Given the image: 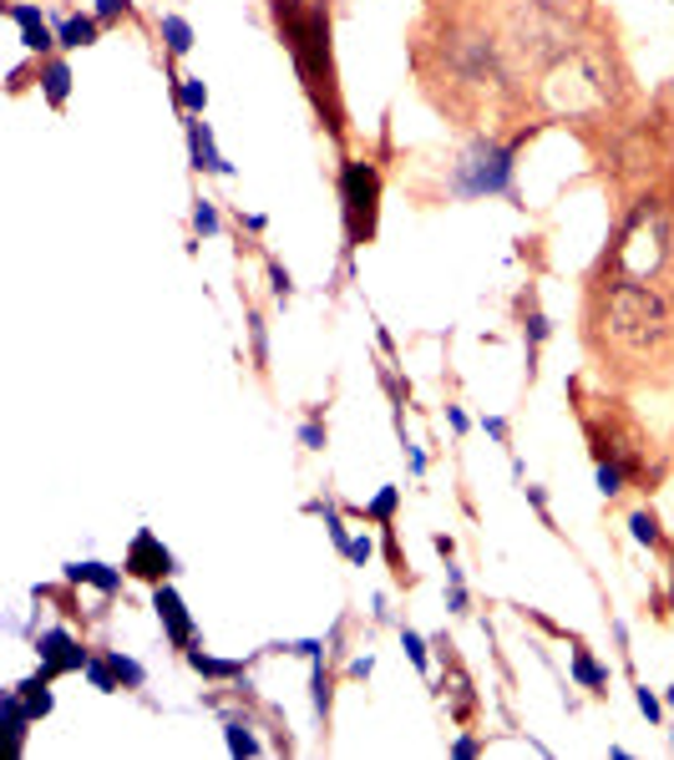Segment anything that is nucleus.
<instances>
[{
	"mask_svg": "<svg viewBox=\"0 0 674 760\" xmlns=\"http://www.w3.org/2000/svg\"><path fill=\"white\" fill-rule=\"evenodd\" d=\"M598 325L609 330V345L619 356L639 360V365L674 356V299L649 280L609 284Z\"/></svg>",
	"mask_w": 674,
	"mask_h": 760,
	"instance_id": "obj_1",
	"label": "nucleus"
},
{
	"mask_svg": "<svg viewBox=\"0 0 674 760\" xmlns=\"http://www.w3.org/2000/svg\"><path fill=\"white\" fill-rule=\"evenodd\" d=\"M613 102L609 62L588 47H568L537 77V107L548 117H594Z\"/></svg>",
	"mask_w": 674,
	"mask_h": 760,
	"instance_id": "obj_2",
	"label": "nucleus"
},
{
	"mask_svg": "<svg viewBox=\"0 0 674 760\" xmlns=\"http://www.w3.org/2000/svg\"><path fill=\"white\" fill-rule=\"evenodd\" d=\"M280 21H284V47L295 56L299 77L310 87L314 107L325 112V96H335V62H329V16L320 5H295L280 0Z\"/></svg>",
	"mask_w": 674,
	"mask_h": 760,
	"instance_id": "obj_3",
	"label": "nucleus"
},
{
	"mask_svg": "<svg viewBox=\"0 0 674 760\" xmlns=\"http://www.w3.org/2000/svg\"><path fill=\"white\" fill-rule=\"evenodd\" d=\"M670 223H664V214H659V203H644V208H634L624 223V233H619V244H613V265H619V274L624 280H654L659 269H664V259H670Z\"/></svg>",
	"mask_w": 674,
	"mask_h": 760,
	"instance_id": "obj_4",
	"label": "nucleus"
},
{
	"mask_svg": "<svg viewBox=\"0 0 674 760\" xmlns=\"http://www.w3.org/2000/svg\"><path fill=\"white\" fill-rule=\"evenodd\" d=\"M513 157L518 142H492L471 138L462 157L452 163V198H497L513 188Z\"/></svg>",
	"mask_w": 674,
	"mask_h": 760,
	"instance_id": "obj_5",
	"label": "nucleus"
},
{
	"mask_svg": "<svg viewBox=\"0 0 674 760\" xmlns=\"http://www.w3.org/2000/svg\"><path fill=\"white\" fill-rule=\"evenodd\" d=\"M340 218H346V244L365 248L380 223V172L376 163H346L340 168Z\"/></svg>",
	"mask_w": 674,
	"mask_h": 760,
	"instance_id": "obj_6",
	"label": "nucleus"
},
{
	"mask_svg": "<svg viewBox=\"0 0 674 760\" xmlns=\"http://www.w3.org/2000/svg\"><path fill=\"white\" fill-rule=\"evenodd\" d=\"M127 578H142V583H168V578L178 574V558L163 548V538H157L153 528H142L132 543H127V558H122Z\"/></svg>",
	"mask_w": 674,
	"mask_h": 760,
	"instance_id": "obj_7",
	"label": "nucleus"
},
{
	"mask_svg": "<svg viewBox=\"0 0 674 760\" xmlns=\"http://www.w3.org/2000/svg\"><path fill=\"white\" fill-rule=\"evenodd\" d=\"M153 614H157V623L168 629V644H173V649L189 654L193 644H198L193 614H189V604H183V593H178L173 583H157V589H153Z\"/></svg>",
	"mask_w": 674,
	"mask_h": 760,
	"instance_id": "obj_8",
	"label": "nucleus"
},
{
	"mask_svg": "<svg viewBox=\"0 0 674 760\" xmlns=\"http://www.w3.org/2000/svg\"><path fill=\"white\" fill-rule=\"evenodd\" d=\"M36 654H41V669H47L51 680L56 674H77V669H87V644H77V639L66 634V629H47V634L36 639Z\"/></svg>",
	"mask_w": 674,
	"mask_h": 760,
	"instance_id": "obj_9",
	"label": "nucleus"
},
{
	"mask_svg": "<svg viewBox=\"0 0 674 760\" xmlns=\"http://www.w3.org/2000/svg\"><path fill=\"white\" fill-rule=\"evenodd\" d=\"M189 153H193V168L198 172H213V178H234V163L219 153V142H213V127L204 117H193L189 112Z\"/></svg>",
	"mask_w": 674,
	"mask_h": 760,
	"instance_id": "obj_10",
	"label": "nucleus"
},
{
	"mask_svg": "<svg viewBox=\"0 0 674 760\" xmlns=\"http://www.w3.org/2000/svg\"><path fill=\"white\" fill-rule=\"evenodd\" d=\"M5 16L21 26V47L36 51V56H51V47H56V26H47V21H41V5H26V0H16V5H5Z\"/></svg>",
	"mask_w": 674,
	"mask_h": 760,
	"instance_id": "obj_11",
	"label": "nucleus"
},
{
	"mask_svg": "<svg viewBox=\"0 0 674 760\" xmlns=\"http://www.w3.org/2000/svg\"><path fill=\"white\" fill-rule=\"evenodd\" d=\"M41 92H47L51 107H66V96H72V66H66V56H41Z\"/></svg>",
	"mask_w": 674,
	"mask_h": 760,
	"instance_id": "obj_12",
	"label": "nucleus"
},
{
	"mask_svg": "<svg viewBox=\"0 0 674 760\" xmlns=\"http://www.w3.org/2000/svg\"><path fill=\"white\" fill-rule=\"evenodd\" d=\"M122 578H127V568H107V563H72L66 568V583H92L102 593H117Z\"/></svg>",
	"mask_w": 674,
	"mask_h": 760,
	"instance_id": "obj_13",
	"label": "nucleus"
},
{
	"mask_svg": "<svg viewBox=\"0 0 674 760\" xmlns=\"http://www.w3.org/2000/svg\"><path fill=\"white\" fill-rule=\"evenodd\" d=\"M183 659H189V665L198 669V674H204V680H213V684L244 680V665H238V659H219V654H204V649H198V644H193V649L183 654Z\"/></svg>",
	"mask_w": 674,
	"mask_h": 760,
	"instance_id": "obj_14",
	"label": "nucleus"
},
{
	"mask_svg": "<svg viewBox=\"0 0 674 760\" xmlns=\"http://www.w3.org/2000/svg\"><path fill=\"white\" fill-rule=\"evenodd\" d=\"M96 31H102V21L96 16H66L56 21V47L62 51H81V47H92Z\"/></svg>",
	"mask_w": 674,
	"mask_h": 760,
	"instance_id": "obj_15",
	"label": "nucleus"
},
{
	"mask_svg": "<svg viewBox=\"0 0 674 760\" xmlns=\"http://www.w3.org/2000/svg\"><path fill=\"white\" fill-rule=\"evenodd\" d=\"M21 699H26V710H31V720H47L51 710H56V695H51V674L47 669H36L26 684H16Z\"/></svg>",
	"mask_w": 674,
	"mask_h": 760,
	"instance_id": "obj_16",
	"label": "nucleus"
},
{
	"mask_svg": "<svg viewBox=\"0 0 674 760\" xmlns=\"http://www.w3.org/2000/svg\"><path fill=\"white\" fill-rule=\"evenodd\" d=\"M223 740H229V756H238V760H249V756H259V750H264L244 714H229V720H223Z\"/></svg>",
	"mask_w": 674,
	"mask_h": 760,
	"instance_id": "obj_17",
	"label": "nucleus"
},
{
	"mask_svg": "<svg viewBox=\"0 0 674 760\" xmlns=\"http://www.w3.org/2000/svg\"><path fill=\"white\" fill-rule=\"evenodd\" d=\"M310 699H314V720L329 725V669H325V659H310Z\"/></svg>",
	"mask_w": 674,
	"mask_h": 760,
	"instance_id": "obj_18",
	"label": "nucleus"
},
{
	"mask_svg": "<svg viewBox=\"0 0 674 760\" xmlns=\"http://www.w3.org/2000/svg\"><path fill=\"white\" fill-rule=\"evenodd\" d=\"M157 31H163V41H168V56H189L193 51V26L183 16H163L157 21Z\"/></svg>",
	"mask_w": 674,
	"mask_h": 760,
	"instance_id": "obj_19",
	"label": "nucleus"
},
{
	"mask_svg": "<svg viewBox=\"0 0 674 760\" xmlns=\"http://www.w3.org/2000/svg\"><path fill=\"white\" fill-rule=\"evenodd\" d=\"M573 680H579L583 690H604V684H609V669L594 665L588 649H573Z\"/></svg>",
	"mask_w": 674,
	"mask_h": 760,
	"instance_id": "obj_20",
	"label": "nucleus"
},
{
	"mask_svg": "<svg viewBox=\"0 0 674 760\" xmlns=\"http://www.w3.org/2000/svg\"><path fill=\"white\" fill-rule=\"evenodd\" d=\"M178 107L193 112V117H204V107H208V87H204V77H178Z\"/></svg>",
	"mask_w": 674,
	"mask_h": 760,
	"instance_id": "obj_21",
	"label": "nucleus"
},
{
	"mask_svg": "<svg viewBox=\"0 0 674 760\" xmlns=\"http://www.w3.org/2000/svg\"><path fill=\"white\" fill-rule=\"evenodd\" d=\"M396 507H401V487H380L376 502L365 507V517H371V523H380V528H391V523H396Z\"/></svg>",
	"mask_w": 674,
	"mask_h": 760,
	"instance_id": "obj_22",
	"label": "nucleus"
},
{
	"mask_svg": "<svg viewBox=\"0 0 674 760\" xmlns=\"http://www.w3.org/2000/svg\"><path fill=\"white\" fill-rule=\"evenodd\" d=\"M87 680H92V690H102V695H117L122 690V680H117V669H112V659L102 654V659H87V669H81Z\"/></svg>",
	"mask_w": 674,
	"mask_h": 760,
	"instance_id": "obj_23",
	"label": "nucleus"
},
{
	"mask_svg": "<svg viewBox=\"0 0 674 760\" xmlns=\"http://www.w3.org/2000/svg\"><path fill=\"white\" fill-rule=\"evenodd\" d=\"M107 659H112V669H117V680L127 684V690H142L147 684V669L132 659V654H122V649H107Z\"/></svg>",
	"mask_w": 674,
	"mask_h": 760,
	"instance_id": "obj_24",
	"label": "nucleus"
},
{
	"mask_svg": "<svg viewBox=\"0 0 674 760\" xmlns=\"http://www.w3.org/2000/svg\"><path fill=\"white\" fill-rule=\"evenodd\" d=\"M193 229L204 233V239H213V233L223 229V218H219V208H213V198H198V203H193Z\"/></svg>",
	"mask_w": 674,
	"mask_h": 760,
	"instance_id": "obj_25",
	"label": "nucleus"
},
{
	"mask_svg": "<svg viewBox=\"0 0 674 760\" xmlns=\"http://www.w3.org/2000/svg\"><path fill=\"white\" fill-rule=\"evenodd\" d=\"M624 477H628V472H624L619 462H598V492L609 497V502L624 492Z\"/></svg>",
	"mask_w": 674,
	"mask_h": 760,
	"instance_id": "obj_26",
	"label": "nucleus"
},
{
	"mask_svg": "<svg viewBox=\"0 0 674 760\" xmlns=\"http://www.w3.org/2000/svg\"><path fill=\"white\" fill-rule=\"evenodd\" d=\"M401 649H406V659H411V665H416V669H422V674H426V669H431V654H426V639L416 634V629H401Z\"/></svg>",
	"mask_w": 674,
	"mask_h": 760,
	"instance_id": "obj_27",
	"label": "nucleus"
},
{
	"mask_svg": "<svg viewBox=\"0 0 674 760\" xmlns=\"http://www.w3.org/2000/svg\"><path fill=\"white\" fill-rule=\"evenodd\" d=\"M628 528H634V538H639V543L659 548V523H654V513H649V507H639V513L628 517Z\"/></svg>",
	"mask_w": 674,
	"mask_h": 760,
	"instance_id": "obj_28",
	"label": "nucleus"
},
{
	"mask_svg": "<svg viewBox=\"0 0 674 760\" xmlns=\"http://www.w3.org/2000/svg\"><path fill=\"white\" fill-rule=\"evenodd\" d=\"M543 11H553V16H563V21H583L588 16V0H537Z\"/></svg>",
	"mask_w": 674,
	"mask_h": 760,
	"instance_id": "obj_29",
	"label": "nucleus"
},
{
	"mask_svg": "<svg viewBox=\"0 0 674 760\" xmlns=\"http://www.w3.org/2000/svg\"><path fill=\"white\" fill-rule=\"evenodd\" d=\"M269 289H274V295H280V299H289V295H295V280H289V269H284L280 259H269Z\"/></svg>",
	"mask_w": 674,
	"mask_h": 760,
	"instance_id": "obj_30",
	"label": "nucleus"
},
{
	"mask_svg": "<svg viewBox=\"0 0 674 760\" xmlns=\"http://www.w3.org/2000/svg\"><path fill=\"white\" fill-rule=\"evenodd\" d=\"M249 335H254V365L264 371L269 365V340H264V320H259V314H249Z\"/></svg>",
	"mask_w": 674,
	"mask_h": 760,
	"instance_id": "obj_31",
	"label": "nucleus"
},
{
	"mask_svg": "<svg viewBox=\"0 0 674 760\" xmlns=\"http://www.w3.org/2000/svg\"><path fill=\"white\" fill-rule=\"evenodd\" d=\"M299 441H304V451H325V426H320V416H310L299 426Z\"/></svg>",
	"mask_w": 674,
	"mask_h": 760,
	"instance_id": "obj_32",
	"label": "nucleus"
},
{
	"mask_svg": "<svg viewBox=\"0 0 674 760\" xmlns=\"http://www.w3.org/2000/svg\"><path fill=\"white\" fill-rule=\"evenodd\" d=\"M634 699H639L644 720H659V714H664V699H659L654 690H649V684H639V690H634Z\"/></svg>",
	"mask_w": 674,
	"mask_h": 760,
	"instance_id": "obj_33",
	"label": "nucleus"
},
{
	"mask_svg": "<svg viewBox=\"0 0 674 760\" xmlns=\"http://www.w3.org/2000/svg\"><path fill=\"white\" fill-rule=\"evenodd\" d=\"M452 756H456V760H477V756H482V740H477V735H456V740H452Z\"/></svg>",
	"mask_w": 674,
	"mask_h": 760,
	"instance_id": "obj_34",
	"label": "nucleus"
},
{
	"mask_svg": "<svg viewBox=\"0 0 674 760\" xmlns=\"http://www.w3.org/2000/svg\"><path fill=\"white\" fill-rule=\"evenodd\" d=\"M122 11H127V0H96V21H102V26L122 21Z\"/></svg>",
	"mask_w": 674,
	"mask_h": 760,
	"instance_id": "obj_35",
	"label": "nucleus"
},
{
	"mask_svg": "<svg viewBox=\"0 0 674 760\" xmlns=\"http://www.w3.org/2000/svg\"><path fill=\"white\" fill-rule=\"evenodd\" d=\"M446 589H452V593H446V608H452V614H467V608H471L467 583H446Z\"/></svg>",
	"mask_w": 674,
	"mask_h": 760,
	"instance_id": "obj_36",
	"label": "nucleus"
},
{
	"mask_svg": "<svg viewBox=\"0 0 674 760\" xmlns=\"http://www.w3.org/2000/svg\"><path fill=\"white\" fill-rule=\"evenodd\" d=\"M371 553H376V548H371V538H350V548H346L350 563H361V568H365V563H371Z\"/></svg>",
	"mask_w": 674,
	"mask_h": 760,
	"instance_id": "obj_37",
	"label": "nucleus"
},
{
	"mask_svg": "<svg viewBox=\"0 0 674 760\" xmlns=\"http://www.w3.org/2000/svg\"><path fill=\"white\" fill-rule=\"evenodd\" d=\"M482 431L492 436V441H502V447L513 441V431H507V421H502V416H482Z\"/></svg>",
	"mask_w": 674,
	"mask_h": 760,
	"instance_id": "obj_38",
	"label": "nucleus"
},
{
	"mask_svg": "<svg viewBox=\"0 0 674 760\" xmlns=\"http://www.w3.org/2000/svg\"><path fill=\"white\" fill-rule=\"evenodd\" d=\"M371 669H376V654H361V659H350V674H355V680H365Z\"/></svg>",
	"mask_w": 674,
	"mask_h": 760,
	"instance_id": "obj_39",
	"label": "nucleus"
},
{
	"mask_svg": "<svg viewBox=\"0 0 674 760\" xmlns=\"http://www.w3.org/2000/svg\"><path fill=\"white\" fill-rule=\"evenodd\" d=\"M446 421H452V431H467L471 421H467V411L462 405H446Z\"/></svg>",
	"mask_w": 674,
	"mask_h": 760,
	"instance_id": "obj_40",
	"label": "nucleus"
},
{
	"mask_svg": "<svg viewBox=\"0 0 674 760\" xmlns=\"http://www.w3.org/2000/svg\"><path fill=\"white\" fill-rule=\"evenodd\" d=\"M528 502H533V507H537V513H543V517H548V497H543V487H528Z\"/></svg>",
	"mask_w": 674,
	"mask_h": 760,
	"instance_id": "obj_41",
	"label": "nucleus"
},
{
	"mask_svg": "<svg viewBox=\"0 0 674 760\" xmlns=\"http://www.w3.org/2000/svg\"><path fill=\"white\" fill-rule=\"evenodd\" d=\"M664 699H670V705H674V684H670V690H664Z\"/></svg>",
	"mask_w": 674,
	"mask_h": 760,
	"instance_id": "obj_42",
	"label": "nucleus"
},
{
	"mask_svg": "<svg viewBox=\"0 0 674 760\" xmlns=\"http://www.w3.org/2000/svg\"><path fill=\"white\" fill-rule=\"evenodd\" d=\"M670 745H674V735H670Z\"/></svg>",
	"mask_w": 674,
	"mask_h": 760,
	"instance_id": "obj_43",
	"label": "nucleus"
}]
</instances>
